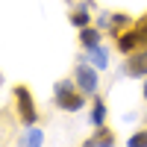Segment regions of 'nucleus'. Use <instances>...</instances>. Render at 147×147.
Returning <instances> with one entry per match:
<instances>
[{"mask_svg":"<svg viewBox=\"0 0 147 147\" xmlns=\"http://www.w3.org/2000/svg\"><path fill=\"white\" fill-rule=\"evenodd\" d=\"M85 53H88V62H94L97 71H106L109 68V50L103 44H97V47H91V50H85Z\"/></svg>","mask_w":147,"mask_h":147,"instance_id":"nucleus-9","label":"nucleus"},{"mask_svg":"<svg viewBox=\"0 0 147 147\" xmlns=\"http://www.w3.org/2000/svg\"><path fill=\"white\" fill-rule=\"evenodd\" d=\"M74 80H77V88L82 94H97V88H100V74H97L94 65L88 62H77V68H74Z\"/></svg>","mask_w":147,"mask_h":147,"instance_id":"nucleus-2","label":"nucleus"},{"mask_svg":"<svg viewBox=\"0 0 147 147\" xmlns=\"http://www.w3.org/2000/svg\"><path fill=\"white\" fill-rule=\"evenodd\" d=\"M80 147H118V138H115V132L103 124V127H97V129H94V136H91V138H85Z\"/></svg>","mask_w":147,"mask_h":147,"instance_id":"nucleus-6","label":"nucleus"},{"mask_svg":"<svg viewBox=\"0 0 147 147\" xmlns=\"http://www.w3.org/2000/svg\"><path fill=\"white\" fill-rule=\"evenodd\" d=\"M127 147H147V127H141V129L132 132V136L127 138Z\"/></svg>","mask_w":147,"mask_h":147,"instance_id":"nucleus-13","label":"nucleus"},{"mask_svg":"<svg viewBox=\"0 0 147 147\" xmlns=\"http://www.w3.org/2000/svg\"><path fill=\"white\" fill-rule=\"evenodd\" d=\"M77 32H80L77 38H80V47H82V50H91V47H97V44H100V38H103L97 24H91V27H82V30H77Z\"/></svg>","mask_w":147,"mask_h":147,"instance_id":"nucleus-7","label":"nucleus"},{"mask_svg":"<svg viewBox=\"0 0 147 147\" xmlns=\"http://www.w3.org/2000/svg\"><path fill=\"white\" fill-rule=\"evenodd\" d=\"M144 21H147V15H144Z\"/></svg>","mask_w":147,"mask_h":147,"instance_id":"nucleus-15","label":"nucleus"},{"mask_svg":"<svg viewBox=\"0 0 147 147\" xmlns=\"http://www.w3.org/2000/svg\"><path fill=\"white\" fill-rule=\"evenodd\" d=\"M115 50H118L121 56H132L136 50H141V35H138V30H136V24L118 32V38H115Z\"/></svg>","mask_w":147,"mask_h":147,"instance_id":"nucleus-3","label":"nucleus"},{"mask_svg":"<svg viewBox=\"0 0 147 147\" xmlns=\"http://www.w3.org/2000/svg\"><path fill=\"white\" fill-rule=\"evenodd\" d=\"M124 74L132 77V80H144L147 77V47H141V50H136L132 56H127Z\"/></svg>","mask_w":147,"mask_h":147,"instance_id":"nucleus-4","label":"nucleus"},{"mask_svg":"<svg viewBox=\"0 0 147 147\" xmlns=\"http://www.w3.org/2000/svg\"><path fill=\"white\" fill-rule=\"evenodd\" d=\"M41 144H44V129H38V124L21 132V147H41Z\"/></svg>","mask_w":147,"mask_h":147,"instance_id":"nucleus-10","label":"nucleus"},{"mask_svg":"<svg viewBox=\"0 0 147 147\" xmlns=\"http://www.w3.org/2000/svg\"><path fill=\"white\" fill-rule=\"evenodd\" d=\"M144 100H147V77H144Z\"/></svg>","mask_w":147,"mask_h":147,"instance_id":"nucleus-14","label":"nucleus"},{"mask_svg":"<svg viewBox=\"0 0 147 147\" xmlns=\"http://www.w3.org/2000/svg\"><path fill=\"white\" fill-rule=\"evenodd\" d=\"M12 94H15V115L24 127H35L38 124V109H35V100H32V91H30V85H24L18 82L15 88H12Z\"/></svg>","mask_w":147,"mask_h":147,"instance_id":"nucleus-1","label":"nucleus"},{"mask_svg":"<svg viewBox=\"0 0 147 147\" xmlns=\"http://www.w3.org/2000/svg\"><path fill=\"white\" fill-rule=\"evenodd\" d=\"M74 88H77V80H74V77H65V80H59V82L53 85V100H56V97H65V94H71Z\"/></svg>","mask_w":147,"mask_h":147,"instance_id":"nucleus-12","label":"nucleus"},{"mask_svg":"<svg viewBox=\"0 0 147 147\" xmlns=\"http://www.w3.org/2000/svg\"><path fill=\"white\" fill-rule=\"evenodd\" d=\"M88 118H91V127L94 129L106 124V100H103L100 94H91V115Z\"/></svg>","mask_w":147,"mask_h":147,"instance_id":"nucleus-8","label":"nucleus"},{"mask_svg":"<svg viewBox=\"0 0 147 147\" xmlns=\"http://www.w3.org/2000/svg\"><path fill=\"white\" fill-rule=\"evenodd\" d=\"M85 100H88V94H82L80 88H74L71 94L65 97H56V109H62V112H80V109H85Z\"/></svg>","mask_w":147,"mask_h":147,"instance_id":"nucleus-5","label":"nucleus"},{"mask_svg":"<svg viewBox=\"0 0 147 147\" xmlns=\"http://www.w3.org/2000/svg\"><path fill=\"white\" fill-rule=\"evenodd\" d=\"M68 24H71V27H77V30L91 27V15H88V9H85V6H77V9L68 15Z\"/></svg>","mask_w":147,"mask_h":147,"instance_id":"nucleus-11","label":"nucleus"}]
</instances>
